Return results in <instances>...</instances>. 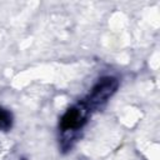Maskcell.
I'll use <instances>...</instances> for the list:
<instances>
[{
	"label": "cell",
	"mask_w": 160,
	"mask_h": 160,
	"mask_svg": "<svg viewBox=\"0 0 160 160\" xmlns=\"http://www.w3.org/2000/svg\"><path fill=\"white\" fill-rule=\"evenodd\" d=\"M89 110L90 109L85 104V101L70 108L61 119V122H60L61 130L64 132H75L76 130H79L86 121Z\"/></svg>",
	"instance_id": "7a4b0ae2"
},
{
	"label": "cell",
	"mask_w": 160,
	"mask_h": 160,
	"mask_svg": "<svg viewBox=\"0 0 160 160\" xmlns=\"http://www.w3.org/2000/svg\"><path fill=\"white\" fill-rule=\"evenodd\" d=\"M11 125V115L0 108V129H8Z\"/></svg>",
	"instance_id": "3957f363"
},
{
	"label": "cell",
	"mask_w": 160,
	"mask_h": 160,
	"mask_svg": "<svg viewBox=\"0 0 160 160\" xmlns=\"http://www.w3.org/2000/svg\"><path fill=\"white\" fill-rule=\"evenodd\" d=\"M116 88H118V80L115 78L106 76L100 79L91 89L88 99L85 100V104L89 106V109L100 106L101 104L108 101V99L115 92Z\"/></svg>",
	"instance_id": "6da1fadb"
}]
</instances>
